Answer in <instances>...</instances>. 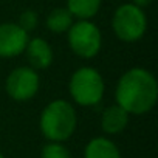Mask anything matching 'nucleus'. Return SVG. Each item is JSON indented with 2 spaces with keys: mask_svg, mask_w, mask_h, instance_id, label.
<instances>
[{
  "mask_svg": "<svg viewBox=\"0 0 158 158\" xmlns=\"http://www.w3.org/2000/svg\"><path fill=\"white\" fill-rule=\"evenodd\" d=\"M102 0H67V10L79 20H90L101 8Z\"/></svg>",
  "mask_w": 158,
  "mask_h": 158,
  "instance_id": "9b49d317",
  "label": "nucleus"
},
{
  "mask_svg": "<svg viewBox=\"0 0 158 158\" xmlns=\"http://www.w3.org/2000/svg\"><path fill=\"white\" fill-rule=\"evenodd\" d=\"M40 87V79L34 68L31 67H17L14 68L5 81V90L17 102L30 101L36 96Z\"/></svg>",
  "mask_w": 158,
  "mask_h": 158,
  "instance_id": "423d86ee",
  "label": "nucleus"
},
{
  "mask_svg": "<svg viewBox=\"0 0 158 158\" xmlns=\"http://www.w3.org/2000/svg\"><path fill=\"white\" fill-rule=\"evenodd\" d=\"M153 2V0H132V3L139 6V8H144V6H149L150 3Z\"/></svg>",
  "mask_w": 158,
  "mask_h": 158,
  "instance_id": "2eb2a0df",
  "label": "nucleus"
},
{
  "mask_svg": "<svg viewBox=\"0 0 158 158\" xmlns=\"http://www.w3.org/2000/svg\"><path fill=\"white\" fill-rule=\"evenodd\" d=\"M28 40V31L19 23H0V57H16L22 54Z\"/></svg>",
  "mask_w": 158,
  "mask_h": 158,
  "instance_id": "0eeeda50",
  "label": "nucleus"
},
{
  "mask_svg": "<svg viewBox=\"0 0 158 158\" xmlns=\"http://www.w3.org/2000/svg\"><path fill=\"white\" fill-rule=\"evenodd\" d=\"M40 158H71V155H70V150L62 143L50 141L48 144L42 147Z\"/></svg>",
  "mask_w": 158,
  "mask_h": 158,
  "instance_id": "ddd939ff",
  "label": "nucleus"
},
{
  "mask_svg": "<svg viewBox=\"0 0 158 158\" xmlns=\"http://www.w3.org/2000/svg\"><path fill=\"white\" fill-rule=\"evenodd\" d=\"M68 47L74 54L84 59L95 57L102 45L101 30L90 20H77L73 22L70 30L67 31Z\"/></svg>",
  "mask_w": 158,
  "mask_h": 158,
  "instance_id": "39448f33",
  "label": "nucleus"
},
{
  "mask_svg": "<svg viewBox=\"0 0 158 158\" xmlns=\"http://www.w3.org/2000/svg\"><path fill=\"white\" fill-rule=\"evenodd\" d=\"M68 92L73 101L79 106H96L102 99L106 92L104 79L96 68L81 67L71 74L68 82Z\"/></svg>",
  "mask_w": 158,
  "mask_h": 158,
  "instance_id": "7ed1b4c3",
  "label": "nucleus"
},
{
  "mask_svg": "<svg viewBox=\"0 0 158 158\" xmlns=\"http://www.w3.org/2000/svg\"><path fill=\"white\" fill-rule=\"evenodd\" d=\"M0 158H5V156H3V153H2V152H0Z\"/></svg>",
  "mask_w": 158,
  "mask_h": 158,
  "instance_id": "dca6fc26",
  "label": "nucleus"
},
{
  "mask_svg": "<svg viewBox=\"0 0 158 158\" xmlns=\"http://www.w3.org/2000/svg\"><path fill=\"white\" fill-rule=\"evenodd\" d=\"M19 25H20L25 31H30V30L36 28V25H37V14H36L34 11H25V13L20 16Z\"/></svg>",
  "mask_w": 158,
  "mask_h": 158,
  "instance_id": "4468645a",
  "label": "nucleus"
},
{
  "mask_svg": "<svg viewBox=\"0 0 158 158\" xmlns=\"http://www.w3.org/2000/svg\"><path fill=\"white\" fill-rule=\"evenodd\" d=\"M73 25V16L67 8H54L47 17V28L53 33H65Z\"/></svg>",
  "mask_w": 158,
  "mask_h": 158,
  "instance_id": "f8f14e48",
  "label": "nucleus"
},
{
  "mask_svg": "<svg viewBox=\"0 0 158 158\" xmlns=\"http://www.w3.org/2000/svg\"><path fill=\"white\" fill-rule=\"evenodd\" d=\"M129 113L118 104L107 107L101 116V127L109 135L121 133L129 124Z\"/></svg>",
  "mask_w": 158,
  "mask_h": 158,
  "instance_id": "1a4fd4ad",
  "label": "nucleus"
},
{
  "mask_svg": "<svg viewBox=\"0 0 158 158\" xmlns=\"http://www.w3.org/2000/svg\"><path fill=\"white\" fill-rule=\"evenodd\" d=\"M115 99L129 115L150 112L158 99V82L155 76L141 67L127 70L116 84Z\"/></svg>",
  "mask_w": 158,
  "mask_h": 158,
  "instance_id": "f257e3e1",
  "label": "nucleus"
},
{
  "mask_svg": "<svg viewBox=\"0 0 158 158\" xmlns=\"http://www.w3.org/2000/svg\"><path fill=\"white\" fill-rule=\"evenodd\" d=\"M112 28L116 37L123 42L139 40L147 30V17L143 8L133 3H124L118 6L112 17Z\"/></svg>",
  "mask_w": 158,
  "mask_h": 158,
  "instance_id": "20e7f679",
  "label": "nucleus"
},
{
  "mask_svg": "<svg viewBox=\"0 0 158 158\" xmlns=\"http://www.w3.org/2000/svg\"><path fill=\"white\" fill-rule=\"evenodd\" d=\"M84 158H121V152L112 139L106 136H96L87 143Z\"/></svg>",
  "mask_w": 158,
  "mask_h": 158,
  "instance_id": "9d476101",
  "label": "nucleus"
},
{
  "mask_svg": "<svg viewBox=\"0 0 158 158\" xmlns=\"http://www.w3.org/2000/svg\"><path fill=\"white\" fill-rule=\"evenodd\" d=\"M23 53H27L30 67L34 68V70L48 68L53 64V59H54L51 45L45 39H42V37L30 39Z\"/></svg>",
  "mask_w": 158,
  "mask_h": 158,
  "instance_id": "6e6552de",
  "label": "nucleus"
},
{
  "mask_svg": "<svg viewBox=\"0 0 158 158\" xmlns=\"http://www.w3.org/2000/svg\"><path fill=\"white\" fill-rule=\"evenodd\" d=\"M76 126V110L65 99H54L50 104H47L39 118L40 132L48 141H67L74 133Z\"/></svg>",
  "mask_w": 158,
  "mask_h": 158,
  "instance_id": "f03ea898",
  "label": "nucleus"
}]
</instances>
